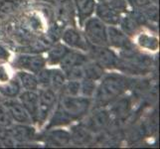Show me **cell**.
Wrapping results in <instances>:
<instances>
[{"instance_id": "cell-1", "label": "cell", "mask_w": 160, "mask_h": 149, "mask_svg": "<svg viewBox=\"0 0 160 149\" xmlns=\"http://www.w3.org/2000/svg\"><path fill=\"white\" fill-rule=\"evenodd\" d=\"M92 107V98L58 93L57 103L45 129L68 125L74 121H80L89 113Z\"/></svg>"}, {"instance_id": "cell-2", "label": "cell", "mask_w": 160, "mask_h": 149, "mask_svg": "<svg viewBox=\"0 0 160 149\" xmlns=\"http://www.w3.org/2000/svg\"><path fill=\"white\" fill-rule=\"evenodd\" d=\"M14 18V24L6 25V27L9 37L19 45L18 51L32 44L46 32L44 16L40 12L28 11Z\"/></svg>"}, {"instance_id": "cell-3", "label": "cell", "mask_w": 160, "mask_h": 149, "mask_svg": "<svg viewBox=\"0 0 160 149\" xmlns=\"http://www.w3.org/2000/svg\"><path fill=\"white\" fill-rule=\"evenodd\" d=\"M97 86L96 93L92 97L93 107H107L118 98L125 95L131 89L134 79L128 78L126 75L109 73L104 74Z\"/></svg>"}, {"instance_id": "cell-4", "label": "cell", "mask_w": 160, "mask_h": 149, "mask_svg": "<svg viewBox=\"0 0 160 149\" xmlns=\"http://www.w3.org/2000/svg\"><path fill=\"white\" fill-rule=\"evenodd\" d=\"M80 121V124L85 126L93 134H97L106 130L110 125L112 114L107 107H93L92 112H89Z\"/></svg>"}, {"instance_id": "cell-5", "label": "cell", "mask_w": 160, "mask_h": 149, "mask_svg": "<svg viewBox=\"0 0 160 149\" xmlns=\"http://www.w3.org/2000/svg\"><path fill=\"white\" fill-rule=\"evenodd\" d=\"M84 35L91 45L108 46V26L98 17H90L84 23Z\"/></svg>"}, {"instance_id": "cell-6", "label": "cell", "mask_w": 160, "mask_h": 149, "mask_svg": "<svg viewBox=\"0 0 160 149\" xmlns=\"http://www.w3.org/2000/svg\"><path fill=\"white\" fill-rule=\"evenodd\" d=\"M88 56L92 61L101 65L104 70H117L119 62V56L109 46L90 45Z\"/></svg>"}, {"instance_id": "cell-7", "label": "cell", "mask_w": 160, "mask_h": 149, "mask_svg": "<svg viewBox=\"0 0 160 149\" xmlns=\"http://www.w3.org/2000/svg\"><path fill=\"white\" fill-rule=\"evenodd\" d=\"M39 96V112H38V125H43L53 112L57 103L58 92L51 87H39L37 90Z\"/></svg>"}, {"instance_id": "cell-8", "label": "cell", "mask_w": 160, "mask_h": 149, "mask_svg": "<svg viewBox=\"0 0 160 149\" xmlns=\"http://www.w3.org/2000/svg\"><path fill=\"white\" fill-rule=\"evenodd\" d=\"M12 66L18 70L30 72L32 74H37L47 66L46 58L42 54H30L21 53L17 55L12 62Z\"/></svg>"}, {"instance_id": "cell-9", "label": "cell", "mask_w": 160, "mask_h": 149, "mask_svg": "<svg viewBox=\"0 0 160 149\" xmlns=\"http://www.w3.org/2000/svg\"><path fill=\"white\" fill-rule=\"evenodd\" d=\"M5 131L9 138L17 142V146H25V144L36 140L37 132L34 126L31 124L13 123L9 127L5 128Z\"/></svg>"}, {"instance_id": "cell-10", "label": "cell", "mask_w": 160, "mask_h": 149, "mask_svg": "<svg viewBox=\"0 0 160 149\" xmlns=\"http://www.w3.org/2000/svg\"><path fill=\"white\" fill-rule=\"evenodd\" d=\"M36 140L44 142L47 146L61 147L71 144V135L68 130L62 128H49L36 135Z\"/></svg>"}, {"instance_id": "cell-11", "label": "cell", "mask_w": 160, "mask_h": 149, "mask_svg": "<svg viewBox=\"0 0 160 149\" xmlns=\"http://www.w3.org/2000/svg\"><path fill=\"white\" fill-rule=\"evenodd\" d=\"M0 102L7 109L9 115L15 123L32 124V119L26 109L16 97H3L0 96Z\"/></svg>"}, {"instance_id": "cell-12", "label": "cell", "mask_w": 160, "mask_h": 149, "mask_svg": "<svg viewBox=\"0 0 160 149\" xmlns=\"http://www.w3.org/2000/svg\"><path fill=\"white\" fill-rule=\"evenodd\" d=\"M63 43L67 45L70 49L79 50L82 52H88L91 44L88 42L84 34L74 26H70L68 28H65L62 36H61Z\"/></svg>"}, {"instance_id": "cell-13", "label": "cell", "mask_w": 160, "mask_h": 149, "mask_svg": "<svg viewBox=\"0 0 160 149\" xmlns=\"http://www.w3.org/2000/svg\"><path fill=\"white\" fill-rule=\"evenodd\" d=\"M23 107L28 112L33 123H38L39 96L37 91H22L17 97Z\"/></svg>"}, {"instance_id": "cell-14", "label": "cell", "mask_w": 160, "mask_h": 149, "mask_svg": "<svg viewBox=\"0 0 160 149\" xmlns=\"http://www.w3.org/2000/svg\"><path fill=\"white\" fill-rule=\"evenodd\" d=\"M108 46L119 49V51L136 48L131 42L130 37L124 34L117 26H108Z\"/></svg>"}, {"instance_id": "cell-15", "label": "cell", "mask_w": 160, "mask_h": 149, "mask_svg": "<svg viewBox=\"0 0 160 149\" xmlns=\"http://www.w3.org/2000/svg\"><path fill=\"white\" fill-rule=\"evenodd\" d=\"M95 12L97 17L108 26H118L121 19V15H122L112 9L107 2L97 3Z\"/></svg>"}, {"instance_id": "cell-16", "label": "cell", "mask_w": 160, "mask_h": 149, "mask_svg": "<svg viewBox=\"0 0 160 149\" xmlns=\"http://www.w3.org/2000/svg\"><path fill=\"white\" fill-rule=\"evenodd\" d=\"M90 60L88 54L82 53L79 50H70L67 53V55L63 58V60L59 63L60 69L62 70L64 73H67L68 71L73 69L75 67H79L82 66L85 63H87Z\"/></svg>"}, {"instance_id": "cell-17", "label": "cell", "mask_w": 160, "mask_h": 149, "mask_svg": "<svg viewBox=\"0 0 160 149\" xmlns=\"http://www.w3.org/2000/svg\"><path fill=\"white\" fill-rule=\"evenodd\" d=\"M73 4L75 7L76 17L79 21V26L82 28L86 20L92 17L95 13L97 2L96 0H73Z\"/></svg>"}, {"instance_id": "cell-18", "label": "cell", "mask_w": 160, "mask_h": 149, "mask_svg": "<svg viewBox=\"0 0 160 149\" xmlns=\"http://www.w3.org/2000/svg\"><path fill=\"white\" fill-rule=\"evenodd\" d=\"M71 143L75 145H87L90 144L93 139V133L89 129H87L82 124L73 125L71 127Z\"/></svg>"}, {"instance_id": "cell-19", "label": "cell", "mask_w": 160, "mask_h": 149, "mask_svg": "<svg viewBox=\"0 0 160 149\" xmlns=\"http://www.w3.org/2000/svg\"><path fill=\"white\" fill-rule=\"evenodd\" d=\"M70 50L71 49L64 43H60L59 41L54 43L47 51L46 64L49 66L59 65V63L63 60Z\"/></svg>"}, {"instance_id": "cell-20", "label": "cell", "mask_w": 160, "mask_h": 149, "mask_svg": "<svg viewBox=\"0 0 160 149\" xmlns=\"http://www.w3.org/2000/svg\"><path fill=\"white\" fill-rule=\"evenodd\" d=\"M110 108L108 109L112 115H114L118 118H122L129 112L131 108V99L129 97H120L117 101L109 104Z\"/></svg>"}, {"instance_id": "cell-21", "label": "cell", "mask_w": 160, "mask_h": 149, "mask_svg": "<svg viewBox=\"0 0 160 149\" xmlns=\"http://www.w3.org/2000/svg\"><path fill=\"white\" fill-rule=\"evenodd\" d=\"M118 25L120 26V30L128 37L136 36L141 28L134 19V17L129 12V10L126 13L121 15V19Z\"/></svg>"}, {"instance_id": "cell-22", "label": "cell", "mask_w": 160, "mask_h": 149, "mask_svg": "<svg viewBox=\"0 0 160 149\" xmlns=\"http://www.w3.org/2000/svg\"><path fill=\"white\" fill-rule=\"evenodd\" d=\"M82 73H84V79H89L95 82L100 81L106 74V70L91 59L82 65Z\"/></svg>"}, {"instance_id": "cell-23", "label": "cell", "mask_w": 160, "mask_h": 149, "mask_svg": "<svg viewBox=\"0 0 160 149\" xmlns=\"http://www.w3.org/2000/svg\"><path fill=\"white\" fill-rule=\"evenodd\" d=\"M16 79H17L21 85L22 90L24 91H37L39 89V85L36 79L35 74H32L30 72L19 70L16 73Z\"/></svg>"}, {"instance_id": "cell-24", "label": "cell", "mask_w": 160, "mask_h": 149, "mask_svg": "<svg viewBox=\"0 0 160 149\" xmlns=\"http://www.w3.org/2000/svg\"><path fill=\"white\" fill-rule=\"evenodd\" d=\"M22 92V87L19 81L14 77L6 82L0 84V96L3 97H17Z\"/></svg>"}, {"instance_id": "cell-25", "label": "cell", "mask_w": 160, "mask_h": 149, "mask_svg": "<svg viewBox=\"0 0 160 149\" xmlns=\"http://www.w3.org/2000/svg\"><path fill=\"white\" fill-rule=\"evenodd\" d=\"M136 42L137 45L139 47L149 50V51L155 52L159 48V40L158 38L148 34V33H138L136 38Z\"/></svg>"}, {"instance_id": "cell-26", "label": "cell", "mask_w": 160, "mask_h": 149, "mask_svg": "<svg viewBox=\"0 0 160 149\" xmlns=\"http://www.w3.org/2000/svg\"><path fill=\"white\" fill-rule=\"evenodd\" d=\"M24 1L25 0H0V21L8 18L20 8Z\"/></svg>"}, {"instance_id": "cell-27", "label": "cell", "mask_w": 160, "mask_h": 149, "mask_svg": "<svg viewBox=\"0 0 160 149\" xmlns=\"http://www.w3.org/2000/svg\"><path fill=\"white\" fill-rule=\"evenodd\" d=\"M67 82L64 72L59 69H50V87L55 92H59Z\"/></svg>"}, {"instance_id": "cell-28", "label": "cell", "mask_w": 160, "mask_h": 149, "mask_svg": "<svg viewBox=\"0 0 160 149\" xmlns=\"http://www.w3.org/2000/svg\"><path fill=\"white\" fill-rule=\"evenodd\" d=\"M97 82L95 81H92L89 79H84L81 81V87H80V96L92 98L93 97L97 90Z\"/></svg>"}, {"instance_id": "cell-29", "label": "cell", "mask_w": 160, "mask_h": 149, "mask_svg": "<svg viewBox=\"0 0 160 149\" xmlns=\"http://www.w3.org/2000/svg\"><path fill=\"white\" fill-rule=\"evenodd\" d=\"M81 81H70L67 80L65 85L58 93H63L67 96H80Z\"/></svg>"}, {"instance_id": "cell-30", "label": "cell", "mask_w": 160, "mask_h": 149, "mask_svg": "<svg viewBox=\"0 0 160 149\" xmlns=\"http://www.w3.org/2000/svg\"><path fill=\"white\" fill-rule=\"evenodd\" d=\"M107 3L112 9L118 11V12L120 14H124L129 10L128 4L126 2V0H109V1Z\"/></svg>"}, {"instance_id": "cell-31", "label": "cell", "mask_w": 160, "mask_h": 149, "mask_svg": "<svg viewBox=\"0 0 160 149\" xmlns=\"http://www.w3.org/2000/svg\"><path fill=\"white\" fill-rule=\"evenodd\" d=\"M14 123V121L9 115L7 109L0 102V126L1 127H9Z\"/></svg>"}, {"instance_id": "cell-32", "label": "cell", "mask_w": 160, "mask_h": 149, "mask_svg": "<svg viewBox=\"0 0 160 149\" xmlns=\"http://www.w3.org/2000/svg\"><path fill=\"white\" fill-rule=\"evenodd\" d=\"M126 2L132 10H143L152 4L151 0H126Z\"/></svg>"}, {"instance_id": "cell-33", "label": "cell", "mask_w": 160, "mask_h": 149, "mask_svg": "<svg viewBox=\"0 0 160 149\" xmlns=\"http://www.w3.org/2000/svg\"><path fill=\"white\" fill-rule=\"evenodd\" d=\"M10 57H11V53L9 50L0 44V62L1 63L8 62Z\"/></svg>"}, {"instance_id": "cell-34", "label": "cell", "mask_w": 160, "mask_h": 149, "mask_svg": "<svg viewBox=\"0 0 160 149\" xmlns=\"http://www.w3.org/2000/svg\"><path fill=\"white\" fill-rule=\"evenodd\" d=\"M10 80L8 70L4 65H0V82H6Z\"/></svg>"}, {"instance_id": "cell-35", "label": "cell", "mask_w": 160, "mask_h": 149, "mask_svg": "<svg viewBox=\"0 0 160 149\" xmlns=\"http://www.w3.org/2000/svg\"><path fill=\"white\" fill-rule=\"evenodd\" d=\"M151 1H152V3L157 4V5H158V0H151Z\"/></svg>"}, {"instance_id": "cell-36", "label": "cell", "mask_w": 160, "mask_h": 149, "mask_svg": "<svg viewBox=\"0 0 160 149\" xmlns=\"http://www.w3.org/2000/svg\"><path fill=\"white\" fill-rule=\"evenodd\" d=\"M98 2H108L109 0H98Z\"/></svg>"}, {"instance_id": "cell-37", "label": "cell", "mask_w": 160, "mask_h": 149, "mask_svg": "<svg viewBox=\"0 0 160 149\" xmlns=\"http://www.w3.org/2000/svg\"><path fill=\"white\" fill-rule=\"evenodd\" d=\"M0 147H3V144H2V142L0 141Z\"/></svg>"}]
</instances>
